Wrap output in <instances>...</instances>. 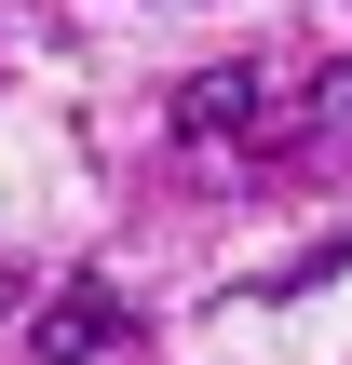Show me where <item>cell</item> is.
Here are the masks:
<instances>
[{
    "mask_svg": "<svg viewBox=\"0 0 352 365\" xmlns=\"http://www.w3.org/2000/svg\"><path fill=\"white\" fill-rule=\"evenodd\" d=\"M109 339H122V298H109V284H54V298L27 312V352L41 365H95Z\"/></svg>",
    "mask_w": 352,
    "mask_h": 365,
    "instance_id": "cell-2",
    "label": "cell"
},
{
    "mask_svg": "<svg viewBox=\"0 0 352 365\" xmlns=\"http://www.w3.org/2000/svg\"><path fill=\"white\" fill-rule=\"evenodd\" d=\"M190 176H339L352 163V68H203L176 95Z\"/></svg>",
    "mask_w": 352,
    "mask_h": 365,
    "instance_id": "cell-1",
    "label": "cell"
}]
</instances>
